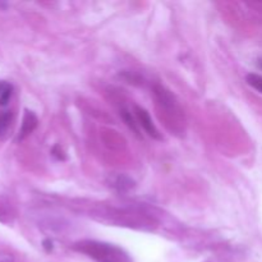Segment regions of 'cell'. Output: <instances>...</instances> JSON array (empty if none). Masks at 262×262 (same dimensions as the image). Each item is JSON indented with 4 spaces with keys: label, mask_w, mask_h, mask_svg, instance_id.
<instances>
[{
    "label": "cell",
    "mask_w": 262,
    "mask_h": 262,
    "mask_svg": "<svg viewBox=\"0 0 262 262\" xmlns=\"http://www.w3.org/2000/svg\"><path fill=\"white\" fill-rule=\"evenodd\" d=\"M122 115H123V119L125 120V123H127V124L129 125V127L132 128L136 133H138V128H137V125H136L135 119L132 118V114H130L129 112H127V110H123Z\"/></svg>",
    "instance_id": "obj_8"
},
{
    "label": "cell",
    "mask_w": 262,
    "mask_h": 262,
    "mask_svg": "<svg viewBox=\"0 0 262 262\" xmlns=\"http://www.w3.org/2000/svg\"><path fill=\"white\" fill-rule=\"evenodd\" d=\"M133 186V182L130 181L127 177H118L117 181L114 182V187H117L119 191H125V189H129Z\"/></svg>",
    "instance_id": "obj_7"
},
{
    "label": "cell",
    "mask_w": 262,
    "mask_h": 262,
    "mask_svg": "<svg viewBox=\"0 0 262 262\" xmlns=\"http://www.w3.org/2000/svg\"><path fill=\"white\" fill-rule=\"evenodd\" d=\"M247 83L262 94V76L251 73L247 76Z\"/></svg>",
    "instance_id": "obj_6"
},
{
    "label": "cell",
    "mask_w": 262,
    "mask_h": 262,
    "mask_svg": "<svg viewBox=\"0 0 262 262\" xmlns=\"http://www.w3.org/2000/svg\"><path fill=\"white\" fill-rule=\"evenodd\" d=\"M37 127V118L36 115L33 114L32 112H28L26 110L25 117H23L22 120V125H20V130H19V140H23L25 137H27L28 135L33 132V129Z\"/></svg>",
    "instance_id": "obj_3"
},
{
    "label": "cell",
    "mask_w": 262,
    "mask_h": 262,
    "mask_svg": "<svg viewBox=\"0 0 262 262\" xmlns=\"http://www.w3.org/2000/svg\"><path fill=\"white\" fill-rule=\"evenodd\" d=\"M73 250L97 262H130L129 255L124 250L106 242L90 239L79 241L74 243Z\"/></svg>",
    "instance_id": "obj_1"
},
{
    "label": "cell",
    "mask_w": 262,
    "mask_h": 262,
    "mask_svg": "<svg viewBox=\"0 0 262 262\" xmlns=\"http://www.w3.org/2000/svg\"><path fill=\"white\" fill-rule=\"evenodd\" d=\"M135 114H136V118H137L138 123H140V125L145 129V132L147 133L148 136H151L152 138L160 140L161 138L160 133H159L158 128H156L155 124L152 123V119H151L147 110H145L141 106H135Z\"/></svg>",
    "instance_id": "obj_2"
},
{
    "label": "cell",
    "mask_w": 262,
    "mask_h": 262,
    "mask_svg": "<svg viewBox=\"0 0 262 262\" xmlns=\"http://www.w3.org/2000/svg\"><path fill=\"white\" fill-rule=\"evenodd\" d=\"M13 94V86L8 82L0 81V106H5L9 102Z\"/></svg>",
    "instance_id": "obj_4"
},
{
    "label": "cell",
    "mask_w": 262,
    "mask_h": 262,
    "mask_svg": "<svg viewBox=\"0 0 262 262\" xmlns=\"http://www.w3.org/2000/svg\"><path fill=\"white\" fill-rule=\"evenodd\" d=\"M13 115L10 112H3L0 114V136H3L4 133H7V130L9 129L10 123H12Z\"/></svg>",
    "instance_id": "obj_5"
},
{
    "label": "cell",
    "mask_w": 262,
    "mask_h": 262,
    "mask_svg": "<svg viewBox=\"0 0 262 262\" xmlns=\"http://www.w3.org/2000/svg\"><path fill=\"white\" fill-rule=\"evenodd\" d=\"M258 67H260V68L262 69V59H261V60H258Z\"/></svg>",
    "instance_id": "obj_10"
},
{
    "label": "cell",
    "mask_w": 262,
    "mask_h": 262,
    "mask_svg": "<svg viewBox=\"0 0 262 262\" xmlns=\"http://www.w3.org/2000/svg\"><path fill=\"white\" fill-rule=\"evenodd\" d=\"M0 262H14V256L8 252H0Z\"/></svg>",
    "instance_id": "obj_9"
}]
</instances>
